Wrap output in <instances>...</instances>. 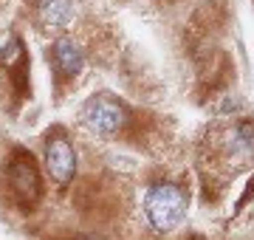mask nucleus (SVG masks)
<instances>
[{"instance_id": "nucleus-5", "label": "nucleus", "mask_w": 254, "mask_h": 240, "mask_svg": "<svg viewBox=\"0 0 254 240\" xmlns=\"http://www.w3.org/2000/svg\"><path fill=\"white\" fill-rule=\"evenodd\" d=\"M54 57H57V65H60V71H63L65 76H76L82 71V65H85L82 51L76 48V43H73V40H68V37L57 40Z\"/></svg>"}, {"instance_id": "nucleus-3", "label": "nucleus", "mask_w": 254, "mask_h": 240, "mask_svg": "<svg viewBox=\"0 0 254 240\" xmlns=\"http://www.w3.org/2000/svg\"><path fill=\"white\" fill-rule=\"evenodd\" d=\"M46 170L57 184H68L76 173V156L65 139H51L46 147Z\"/></svg>"}, {"instance_id": "nucleus-2", "label": "nucleus", "mask_w": 254, "mask_h": 240, "mask_svg": "<svg viewBox=\"0 0 254 240\" xmlns=\"http://www.w3.org/2000/svg\"><path fill=\"white\" fill-rule=\"evenodd\" d=\"M82 121H85V127L91 130L93 136L110 139V136H116L119 130L125 127L127 113L116 99H110V96H93L82 108Z\"/></svg>"}, {"instance_id": "nucleus-1", "label": "nucleus", "mask_w": 254, "mask_h": 240, "mask_svg": "<svg viewBox=\"0 0 254 240\" xmlns=\"http://www.w3.org/2000/svg\"><path fill=\"white\" fill-rule=\"evenodd\" d=\"M141 209L150 229H155L158 235H170L187 218V195L173 184H155L144 192Z\"/></svg>"}, {"instance_id": "nucleus-4", "label": "nucleus", "mask_w": 254, "mask_h": 240, "mask_svg": "<svg viewBox=\"0 0 254 240\" xmlns=\"http://www.w3.org/2000/svg\"><path fill=\"white\" fill-rule=\"evenodd\" d=\"M76 14V0H40V17L48 26H68Z\"/></svg>"}]
</instances>
